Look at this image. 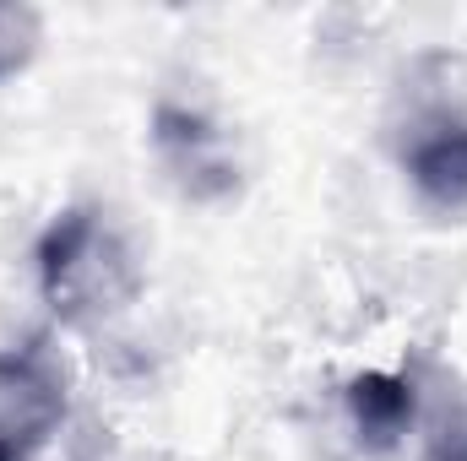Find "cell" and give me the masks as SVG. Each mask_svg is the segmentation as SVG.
Wrapping results in <instances>:
<instances>
[{
    "mask_svg": "<svg viewBox=\"0 0 467 461\" xmlns=\"http://www.w3.org/2000/svg\"><path fill=\"white\" fill-rule=\"evenodd\" d=\"M38 293L66 326H99L136 304L141 261L104 207H66L33 250Z\"/></svg>",
    "mask_w": 467,
    "mask_h": 461,
    "instance_id": "6da1fadb",
    "label": "cell"
},
{
    "mask_svg": "<svg viewBox=\"0 0 467 461\" xmlns=\"http://www.w3.org/2000/svg\"><path fill=\"white\" fill-rule=\"evenodd\" d=\"M152 147H158V163L169 169V179L191 196V201H218L234 190V158L223 130L196 109H180V104H163L152 119Z\"/></svg>",
    "mask_w": 467,
    "mask_h": 461,
    "instance_id": "3957f363",
    "label": "cell"
},
{
    "mask_svg": "<svg viewBox=\"0 0 467 461\" xmlns=\"http://www.w3.org/2000/svg\"><path fill=\"white\" fill-rule=\"evenodd\" d=\"M44 44V11L27 0H0V82L22 77L38 60Z\"/></svg>",
    "mask_w": 467,
    "mask_h": 461,
    "instance_id": "8992f818",
    "label": "cell"
},
{
    "mask_svg": "<svg viewBox=\"0 0 467 461\" xmlns=\"http://www.w3.org/2000/svg\"><path fill=\"white\" fill-rule=\"evenodd\" d=\"M402 169L424 207L435 212H467V119L441 115L413 130Z\"/></svg>",
    "mask_w": 467,
    "mask_h": 461,
    "instance_id": "277c9868",
    "label": "cell"
},
{
    "mask_svg": "<svg viewBox=\"0 0 467 461\" xmlns=\"http://www.w3.org/2000/svg\"><path fill=\"white\" fill-rule=\"evenodd\" d=\"M430 461H467V407L435 435V446H430Z\"/></svg>",
    "mask_w": 467,
    "mask_h": 461,
    "instance_id": "52a82bcc",
    "label": "cell"
},
{
    "mask_svg": "<svg viewBox=\"0 0 467 461\" xmlns=\"http://www.w3.org/2000/svg\"><path fill=\"white\" fill-rule=\"evenodd\" d=\"M66 424V374L44 347L0 353V461H33Z\"/></svg>",
    "mask_w": 467,
    "mask_h": 461,
    "instance_id": "7a4b0ae2",
    "label": "cell"
},
{
    "mask_svg": "<svg viewBox=\"0 0 467 461\" xmlns=\"http://www.w3.org/2000/svg\"><path fill=\"white\" fill-rule=\"evenodd\" d=\"M348 418L353 429H358V440L364 446H375V451H386V446H397L408 429H413V413H419V391H413V380L408 374H386V369H364V374H353L348 380Z\"/></svg>",
    "mask_w": 467,
    "mask_h": 461,
    "instance_id": "5b68a950",
    "label": "cell"
}]
</instances>
